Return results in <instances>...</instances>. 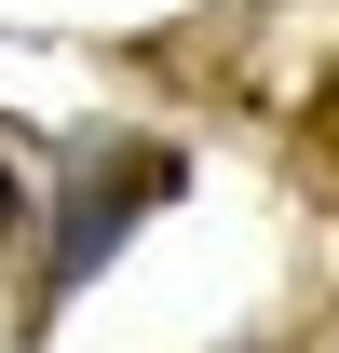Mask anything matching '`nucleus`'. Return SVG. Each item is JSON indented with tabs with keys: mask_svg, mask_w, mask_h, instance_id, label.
Instances as JSON below:
<instances>
[{
	"mask_svg": "<svg viewBox=\"0 0 339 353\" xmlns=\"http://www.w3.org/2000/svg\"><path fill=\"white\" fill-rule=\"evenodd\" d=\"M163 190H176V150H123V163L95 176L68 218H54V285H82V272L123 245V218H136V204H163Z\"/></svg>",
	"mask_w": 339,
	"mask_h": 353,
	"instance_id": "obj_1",
	"label": "nucleus"
}]
</instances>
